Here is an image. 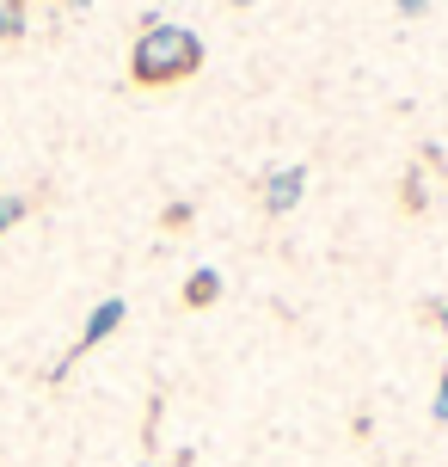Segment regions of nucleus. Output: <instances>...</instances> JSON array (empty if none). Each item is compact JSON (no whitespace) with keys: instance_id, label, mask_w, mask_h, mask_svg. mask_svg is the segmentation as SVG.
Returning <instances> with one entry per match:
<instances>
[{"instance_id":"nucleus-9","label":"nucleus","mask_w":448,"mask_h":467,"mask_svg":"<svg viewBox=\"0 0 448 467\" xmlns=\"http://www.w3.org/2000/svg\"><path fill=\"white\" fill-rule=\"evenodd\" d=\"M430 314H436V327L448 332V302H430Z\"/></svg>"},{"instance_id":"nucleus-3","label":"nucleus","mask_w":448,"mask_h":467,"mask_svg":"<svg viewBox=\"0 0 448 467\" xmlns=\"http://www.w3.org/2000/svg\"><path fill=\"white\" fill-rule=\"evenodd\" d=\"M215 296H221V271H209V265H203V271H190V277H185V302L190 307H209Z\"/></svg>"},{"instance_id":"nucleus-2","label":"nucleus","mask_w":448,"mask_h":467,"mask_svg":"<svg viewBox=\"0 0 448 467\" xmlns=\"http://www.w3.org/2000/svg\"><path fill=\"white\" fill-rule=\"evenodd\" d=\"M307 191V166H277V172H264V210L270 215H289L301 203Z\"/></svg>"},{"instance_id":"nucleus-4","label":"nucleus","mask_w":448,"mask_h":467,"mask_svg":"<svg viewBox=\"0 0 448 467\" xmlns=\"http://www.w3.org/2000/svg\"><path fill=\"white\" fill-rule=\"evenodd\" d=\"M123 327V302H98V314L87 320V345H98L105 332H117Z\"/></svg>"},{"instance_id":"nucleus-1","label":"nucleus","mask_w":448,"mask_h":467,"mask_svg":"<svg viewBox=\"0 0 448 467\" xmlns=\"http://www.w3.org/2000/svg\"><path fill=\"white\" fill-rule=\"evenodd\" d=\"M197 68H203V37L185 31V25H166V19L148 25L136 37V56H129V74L142 87H172V80H190Z\"/></svg>"},{"instance_id":"nucleus-6","label":"nucleus","mask_w":448,"mask_h":467,"mask_svg":"<svg viewBox=\"0 0 448 467\" xmlns=\"http://www.w3.org/2000/svg\"><path fill=\"white\" fill-rule=\"evenodd\" d=\"M436 424H448V369H443V381H436Z\"/></svg>"},{"instance_id":"nucleus-5","label":"nucleus","mask_w":448,"mask_h":467,"mask_svg":"<svg viewBox=\"0 0 448 467\" xmlns=\"http://www.w3.org/2000/svg\"><path fill=\"white\" fill-rule=\"evenodd\" d=\"M405 210H424V179L418 172H405Z\"/></svg>"},{"instance_id":"nucleus-7","label":"nucleus","mask_w":448,"mask_h":467,"mask_svg":"<svg viewBox=\"0 0 448 467\" xmlns=\"http://www.w3.org/2000/svg\"><path fill=\"white\" fill-rule=\"evenodd\" d=\"M13 6H19V0H13ZM13 6L0 13V37H19V13H13Z\"/></svg>"},{"instance_id":"nucleus-11","label":"nucleus","mask_w":448,"mask_h":467,"mask_svg":"<svg viewBox=\"0 0 448 467\" xmlns=\"http://www.w3.org/2000/svg\"><path fill=\"white\" fill-rule=\"evenodd\" d=\"M234 6H252V0H234Z\"/></svg>"},{"instance_id":"nucleus-10","label":"nucleus","mask_w":448,"mask_h":467,"mask_svg":"<svg viewBox=\"0 0 448 467\" xmlns=\"http://www.w3.org/2000/svg\"><path fill=\"white\" fill-rule=\"evenodd\" d=\"M400 13L412 19V13H424V0H400Z\"/></svg>"},{"instance_id":"nucleus-8","label":"nucleus","mask_w":448,"mask_h":467,"mask_svg":"<svg viewBox=\"0 0 448 467\" xmlns=\"http://www.w3.org/2000/svg\"><path fill=\"white\" fill-rule=\"evenodd\" d=\"M19 222V197H0V228H13Z\"/></svg>"}]
</instances>
